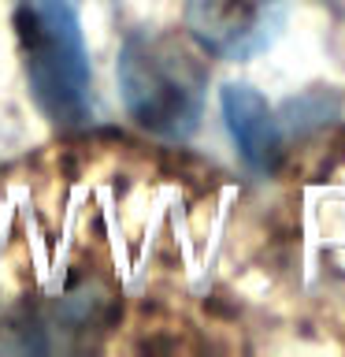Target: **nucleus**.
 I'll return each mask as SVG.
<instances>
[{
  "instance_id": "2",
  "label": "nucleus",
  "mask_w": 345,
  "mask_h": 357,
  "mask_svg": "<svg viewBox=\"0 0 345 357\" xmlns=\"http://www.w3.org/2000/svg\"><path fill=\"white\" fill-rule=\"evenodd\" d=\"M119 93L130 119L156 138L182 142L204 112V71L178 41L130 33L115 63Z\"/></svg>"
},
{
  "instance_id": "4",
  "label": "nucleus",
  "mask_w": 345,
  "mask_h": 357,
  "mask_svg": "<svg viewBox=\"0 0 345 357\" xmlns=\"http://www.w3.org/2000/svg\"><path fill=\"white\" fill-rule=\"evenodd\" d=\"M219 105L245 167L256 175H275L278 160H282V130H278L267 100L245 82H227L219 93Z\"/></svg>"
},
{
  "instance_id": "1",
  "label": "nucleus",
  "mask_w": 345,
  "mask_h": 357,
  "mask_svg": "<svg viewBox=\"0 0 345 357\" xmlns=\"http://www.w3.org/2000/svg\"><path fill=\"white\" fill-rule=\"evenodd\" d=\"M15 30L41 112L60 127H82L93 116V82L74 0H22Z\"/></svg>"
},
{
  "instance_id": "3",
  "label": "nucleus",
  "mask_w": 345,
  "mask_h": 357,
  "mask_svg": "<svg viewBox=\"0 0 345 357\" xmlns=\"http://www.w3.org/2000/svg\"><path fill=\"white\" fill-rule=\"evenodd\" d=\"M282 22L278 0H189L186 30L219 60H245L267 49Z\"/></svg>"
}]
</instances>
